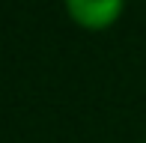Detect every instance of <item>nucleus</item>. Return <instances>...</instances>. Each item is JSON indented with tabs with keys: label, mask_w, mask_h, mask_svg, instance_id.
Masks as SVG:
<instances>
[{
	"label": "nucleus",
	"mask_w": 146,
	"mask_h": 143,
	"mask_svg": "<svg viewBox=\"0 0 146 143\" xmlns=\"http://www.w3.org/2000/svg\"><path fill=\"white\" fill-rule=\"evenodd\" d=\"M63 6L81 30L102 33L122 18L125 0H63Z\"/></svg>",
	"instance_id": "1"
},
{
	"label": "nucleus",
	"mask_w": 146,
	"mask_h": 143,
	"mask_svg": "<svg viewBox=\"0 0 146 143\" xmlns=\"http://www.w3.org/2000/svg\"><path fill=\"white\" fill-rule=\"evenodd\" d=\"M143 143H146V140H143Z\"/></svg>",
	"instance_id": "2"
}]
</instances>
